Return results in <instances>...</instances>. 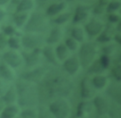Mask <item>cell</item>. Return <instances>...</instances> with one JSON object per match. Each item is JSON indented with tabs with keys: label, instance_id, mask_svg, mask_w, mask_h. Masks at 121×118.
I'll return each mask as SVG.
<instances>
[{
	"label": "cell",
	"instance_id": "obj_42",
	"mask_svg": "<svg viewBox=\"0 0 121 118\" xmlns=\"http://www.w3.org/2000/svg\"><path fill=\"white\" fill-rule=\"evenodd\" d=\"M35 1H36V4L39 8H43V7L48 5L50 0H35Z\"/></svg>",
	"mask_w": 121,
	"mask_h": 118
},
{
	"label": "cell",
	"instance_id": "obj_36",
	"mask_svg": "<svg viewBox=\"0 0 121 118\" xmlns=\"http://www.w3.org/2000/svg\"><path fill=\"white\" fill-rule=\"evenodd\" d=\"M3 33L7 37H13V36H16L17 35V30L12 25H6L3 28Z\"/></svg>",
	"mask_w": 121,
	"mask_h": 118
},
{
	"label": "cell",
	"instance_id": "obj_9",
	"mask_svg": "<svg viewBox=\"0 0 121 118\" xmlns=\"http://www.w3.org/2000/svg\"><path fill=\"white\" fill-rule=\"evenodd\" d=\"M4 62L10 68H18L23 63V58L20 53L15 50H9L3 55Z\"/></svg>",
	"mask_w": 121,
	"mask_h": 118
},
{
	"label": "cell",
	"instance_id": "obj_21",
	"mask_svg": "<svg viewBox=\"0 0 121 118\" xmlns=\"http://www.w3.org/2000/svg\"><path fill=\"white\" fill-rule=\"evenodd\" d=\"M42 55L45 58V59L51 63V64H58V59L55 54V49H53V47L51 45H46L42 49Z\"/></svg>",
	"mask_w": 121,
	"mask_h": 118
},
{
	"label": "cell",
	"instance_id": "obj_26",
	"mask_svg": "<svg viewBox=\"0 0 121 118\" xmlns=\"http://www.w3.org/2000/svg\"><path fill=\"white\" fill-rule=\"evenodd\" d=\"M113 38V34L112 31L110 28H103V30L97 35L96 41L100 43H108L110 42Z\"/></svg>",
	"mask_w": 121,
	"mask_h": 118
},
{
	"label": "cell",
	"instance_id": "obj_38",
	"mask_svg": "<svg viewBox=\"0 0 121 118\" xmlns=\"http://www.w3.org/2000/svg\"><path fill=\"white\" fill-rule=\"evenodd\" d=\"M99 62L101 64V66L103 67L104 70H106L107 68H109L110 64H111V59H110V56H107L105 54H103L99 59Z\"/></svg>",
	"mask_w": 121,
	"mask_h": 118
},
{
	"label": "cell",
	"instance_id": "obj_31",
	"mask_svg": "<svg viewBox=\"0 0 121 118\" xmlns=\"http://www.w3.org/2000/svg\"><path fill=\"white\" fill-rule=\"evenodd\" d=\"M71 16H72L71 12H61V13L58 14L53 19V23H55L56 25H63V24H65L66 22L69 21Z\"/></svg>",
	"mask_w": 121,
	"mask_h": 118
},
{
	"label": "cell",
	"instance_id": "obj_19",
	"mask_svg": "<svg viewBox=\"0 0 121 118\" xmlns=\"http://www.w3.org/2000/svg\"><path fill=\"white\" fill-rule=\"evenodd\" d=\"M65 8V3L60 1L58 3H53L48 5V7L45 9V15L46 16H57L60 14Z\"/></svg>",
	"mask_w": 121,
	"mask_h": 118
},
{
	"label": "cell",
	"instance_id": "obj_2",
	"mask_svg": "<svg viewBox=\"0 0 121 118\" xmlns=\"http://www.w3.org/2000/svg\"><path fill=\"white\" fill-rule=\"evenodd\" d=\"M15 88L17 92V101L20 106H33L39 101L37 86H35L34 83L20 79L16 83Z\"/></svg>",
	"mask_w": 121,
	"mask_h": 118
},
{
	"label": "cell",
	"instance_id": "obj_35",
	"mask_svg": "<svg viewBox=\"0 0 121 118\" xmlns=\"http://www.w3.org/2000/svg\"><path fill=\"white\" fill-rule=\"evenodd\" d=\"M37 111L32 109H26L20 113V118H36Z\"/></svg>",
	"mask_w": 121,
	"mask_h": 118
},
{
	"label": "cell",
	"instance_id": "obj_37",
	"mask_svg": "<svg viewBox=\"0 0 121 118\" xmlns=\"http://www.w3.org/2000/svg\"><path fill=\"white\" fill-rule=\"evenodd\" d=\"M115 50V44L114 43H105V45L102 47V52L103 54L107 55V56H110L112 55Z\"/></svg>",
	"mask_w": 121,
	"mask_h": 118
},
{
	"label": "cell",
	"instance_id": "obj_48",
	"mask_svg": "<svg viewBox=\"0 0 121 118\" xmlns=\"http://www.w3.org/2000/svg\"><path fill=\"white\" fill-rule=\"evenodd\" d=\"M57 1H60H60H61V0H57Z\"/></svg>",
	"mask_w": 121,
	"mask_h": 118
},
{
	"label": "cell",
	"instance_id": "obj_41",
	"mask_svg": "<svg viewBox=\"0 0 121 118\" xmlns=\"http://www.w3.org/2000/svg\"><path fill=\"white\" fill-rule=\"evenodd\" d=\"M8 45V37L2 32L0 33V50H4Z\"/></svg>",
	"mask_w": 121,
	"mask_h": 118
},
{
	"label": "cell",
	"instance_id": "obj_15",
	"mask_svg": "<svg viewBox=\"0 0 121 118\" xmlns=\"http://www.w3.org/2000/svg\"><path fill=\"white\" fill-rule=\"evenodd\" d=\"M93 104L84 100L78 104L77 106V111H76V117L77 118H85L92 110Z\"/></svg>",
	"mask_w": 121,
	"mask_h": 118
},
{
	"label": "cell",
	"instance_id": "obj_24",
	"mask_svg": "<svg viewBox=\"0 0 121 118\" xmlns=\"http://www.w3.org/2000/svg\"><path fill=\"white\" fill-rule=\"evenodd\" d=\"M34 0H20L16 5L15 12H27L34 7Z\"/></svg>",
	"mask_w": 121,
	"mask_h": 118
},
{
	"label": "cell",
	"instance_id": "obj_20",
	"mask_svg": "<svg viewBox=\"0 0 121 118\" xmlns=\"http://www.w3.org/2000/svg\"><path fill=\"white\" fill-rule=\"evenodd\" d=\"M91 83L95 90H102L107 86L108 78L106 76H104L102 74L94 75V76L91 79Z\"/></svg>",
	"mask_w": 121,
	"mask_h": 118
},
{
	"label": "cell",
	"instance_id": "obj_43",
	"mask_svg": "<svg viewBox=\"0 0 121 118\" xmlns=\"http://www.w3.org/2000/svg\"><path fill=\"white\" fill-rule=\"evenodd\" d=\"M4 17H5V11H4V9L0 7V21H1Z\"/></svg>",
	"mask_w": 121,
	"mask_h": 118
},
{
	"label": "cell",
	"instance_id": "obj_13",
	"mask_svg": "<svg viewBox=\"0 0 121 118\" xmlns=\"http://www.w3.org/2000/svg\"><path fill=\"white\" fill-rule=\"evenodd\" d=\"M95 93V89L93 87L91 83V79L89 77H83L80 82V96L84 99H89L94 97Z\"/></svg>",
	"mask_w": 121,
	"mask_h": 118
},
{
	"label": "cell",
	"instance_id": "obj_14",
	"mask_svg": "<svg viewBox=\"0 0 121 118\" xmlns=\"http://www.w3.org/2000/svg\"><path fill=\"white\" fill-rule=\"evenodd\" d=\"M107 93L112 97L116 104H120V98H121V87L120 82L113 81L107 87Z\"/></svg>",
	"mask_w": 121,
	"mask_h": 118
},
{
	"label": "cell",
	"instance_id": "obj_34",
	"mask_svg": "<svg viewBox=\"0 0 121 118\" xmlns=\"http://www.w3.org/2000/svg\"><path fill=\"white\" fill-rule=\"evenodd\" d=\"M8 45H9L12 50H17V49L20 48L21 42H20L19 39H18L16 36L9 37V38H8Z\"/></svg>",
	"mask_w": 121,
	"mask_h": 118
},
{
	"label": "cell",
	"instance_id": "obj_47",
	"mask_svg": "<svg viewBox=\"0 0 121 118\" xmlns=\"http://www.w3.org/2000/svg\"><path fill=\"white\" fill-rule=\"evenodd\" d=\"M73 118H77V117H76V116H74V117H73Z\"/></svg>",
	"mask_w": 121,
	"mask_h": 118
},
{
	"label": "cell",
	"instance_id": "obj_12",
	"mask_svg": "<svg viewBox=\"0 0 121 118\" xmlns=\"http://www.w3.org/2000/svg\"><path fill=\"white\" fill-rule=\"evenodd\" d=\"M104 28V25L95 19H92L90 20L84 26V31L87 33V35L91 38L97 36Z\"/></svg>",
	"mask_w": 121,
	"mask_h": 118
},
{
	"label": "cell",
	"instance_id": "obj_39",
	"mask_svg": "<svg viewBox=\"0 0 121 118\" xmlns=\"http://www.w3.org/2000/svg\"><path fill=\"white\" fill-rule=\"evenodd\" d=\"M36 118H54V117L52 116V114L48 110H45L44 109H41L37 112V117Z\"/></svg>",
	"mask_w": 121,
	"mask_h": 118
},
{
	"label": "cell",
	"instance_id": "obj_1",
	"mask_svg": "<svg viewBox=\"0 0 121 118\" xmlns=\"http://www.w3.org/2000/svg\"><path fill=\"white\" fill-rule=\"evenodd\" d=\"M73 90V82L63 72L47 71L37 85L38 97L41 101H53L65 97Z\"/></svg>",
	"mask_w": 121,
	"mask_h": 118
},
{
	"label": "cell",
	"instance_id": "obj_7",
	"mask_svg": "<svg viewBox=\"0 0 121 118\" xmlns=\"http://www.w3.org/2000/svg\"><path fill=\"white\" fill-rule=\"evenodd\" d=\"M46 72H47L46 68H44L43 66H39V67L35 66L33 68H30V70H28V71L23 72L20 76V78L25 81L38 84L42 80V78L44 76Z\"/></svg>",
	"mask_w": 121,
	"mask_h": 118
},
{
	"label": "cell",
	"instance_id": "obj_40",
	"mask_svg": "<svg viewBox=\"0 0 121 118\" xmlns=\"http://www.w3.org/2000/svg\"><path fill=\"white\" fill-rule=\"evenodd\" d=\"M108 21L111 23V24H117L119 23L120 21V16L115 13V12H112V13H110L109 16H108Z\"/></svg>",
	"mask_w": 121,
	"mask_h": 118
},
{
	"label": "cell",
	"instance_id": "obj_11",
	"mask_svg": "<svg viewBox=\"0 0 121 118\" xmlns=\"http://www.w3.org/2000/svg\"><path fill=\"white\" fill-rule=\"evenodd\" d=\"M79 67H80V63H79V60L77 56L68 57L65 60H63L62 68H63L64 72L69 76L75 75L78 71Z\"/></svg>",
	"mask_w": 121,
	"mask_h": 118
},
{
	"label": "cell",
	"instance_id": "obj_23",
	"mask_svg": "<svg viewBox=\"0 0 121 118\" xmlns=\"http://www.w3.org/2000/svg\"><path fill=\"white\" fill-rule=\"evenodd\" d=\"M0 77H2L5 80H13L14 75L11 70V68L7 65L5 62H0Z\"/></svg>",
	"mask_w": 121,
	"mask_h": 118
},
{
	"label": "cell",
	"instance_id": "obj_22",
	"mask_svg": "<svg viewBox=\"0 0 121 118\" xmlns=\"http://www.w3.org/2000/svg\"><path fill=\"white\" fill-rule=\"evenodd\" d=\"M18 111H19V108L15 104L7 105L2 110L0 113V118H14L17 116Z\"/></svg>",
	"mask_w": 121,
	"mask_h": 118
},
{
	"label": "cell",
	"instance_id": "obj_45",
	"mask_svg": "<svg viewBox=\"0 0 121 118\" xmlns=\"http://www.w3.org/2000/svg\"><path fill=\"white\" fill-rule=\"evenodd\" d=\"M4 107H5V103L3 102V100H2V98L0 97V113H1V111H2V110L4 109Z\"/></svg>",
	"mask_w": 121,
	"mask_h": 118
},
{
	"label": "cell",
	"instance_id": "obj_3",
	"mask_svg": "<svg viewBox=\"0 0 121 118\" xmlns=\"http://www.w3.org/2000/svg\"><path fill=\"white\" fill-rule=\"evenodd\" d=\"M48 26L46 15L40 12L34 11L31 15H28L27 21L25 25V31L26 33H41L46 30Z\"/></svg>",
	"mask_w": 121,
	"mask_h": 118
},
{
	"label": "cell",
	"instance_id": "obj_30",
	"mask_svg": "<svg viewBox=\"0 0 121 118\" xmlns=\"http://www.w3.org/2000/svg\"><path fill=\"white\" fill-rule=\"evenodd\" d=\"M111 76L114 81L120 82V80H121V63L119 60L112 65V68L111 70Z\"/></svg>",
	"mask_w": 121,
	"mask_h": 118
},
{
	"label": "cell",
	"instance_id": "obj_16",
	"mask_svg": "<svg viewBox=\"0 0 121 118\" xmlns=\"http://www.w3.org/2000/svg\"><path fill=\"white\" fill-rule=\"evenodd\" d=\"M89 14V8L86 6H78L73 15V23L74 24H79L83 21H85L88 18Z\"/></svg>",
	"mask_w": 121,
	"mask_h": 118
},
{
	"label": "cell",
	"instance_id": "obj_4",
	"mask_svg": "<svg viewBox=\"0 0 121 118\" xmlns=\"http://www.w3.org/2000/svg\"><path fill=\"white\" fill-rule=\"evenodd\" d=\"M96 54H97V46L95 42H87L82 43L78 49V56L80 66L84 68H88L90 64L95 60Z\"/></svg>",
	"mask_w": 121,
	"mask_h": 118
},
{
	"label": "cell",
	"instance_id": "obj_46",
	"mask_svg": "<svg viewBox=\"0 0 121 118\" xmlns=\"http://www.w3.org/2000/svg\"><path fill=\"white\" fill-rule=\"evenodd\" d=\"M9 1H10V0H0V7H1V6H4V5H6V4H8Z\"/></svg>",
	"mask_w": 121,
	"mask_h": 118
},
{
	"label": "cell",
	"instance_id": "obj_33",
	"mask_svg": "<svg viewBox=\"0 0 121 118\" xmlns=\"http://www.w3.org/2000/svg\"><path fill=\"white\" fill-rule=\"evenodd\" d=\"M64 45L67 47V49L69 51H75L78 48V42L76 40H74L72 37H69L65 40Z\"/></svg>",
	"mask_w": 121,
	"mask_h": 118
},
{
	"label": "cell",
	"instance_id": "obj_6",
	"mask_svg": "<svg viewBox=\"0 0 121 118\" xmlns=\"http://www.w3.org/2000/svg\"><path fill=\"white\" fill-rule=\"evenodd\" d=\"M21 44L28 50H33L37 48H41L45 40L41 34L38 33H26L21 39Z\"/></svg>",
	"mask_w": 121,
	"mask_h": 118
},
{
	"label": "cell",
	"instance_id": "obj_44",
	"mask_svg": "<svg viewBox=\"0 0 121 118\" xmlns=\"http://www.w3.org/2000/svg\"><path fill=\"white\" fill-rule=\"evenodd\" d=\"M4 92H5V90H4V85H3V83H2L1 80H0V95H2V94L4 93Z\"/></svg>",
	"mask_w": 121,
	"mask_h": 118
},
{
	"label": "cell",
	"instance_id": "obj_28",
	"mask_svg": "<svg viewBox=\"0 0 121 118\" xmlns=\"http://www.w3.org/2000/svg\"><path fill=\"white\" fill-rule=\"evenodd\" d=\"M71 37L78 42H82L85 39V31L80 26H74L71 30Z\"/></svg>",
	"mask_w": 121,
	"mask_h": 118
},
{
	"label": "cell",
	"instance_id": "obj_17",
	"mask_svg": "<svg viewBox=\"0 0 121 118\" xmlns=\"http://www.w3.org/2000/svg\"><path fill=\"white\" fill-rule=\"evenodd\" d=\"M61 36H62L61 29L59 26H54V27L51 28V30H50L47 38L45 39V42L48 45H52V44L58 43L60 41Z\"/></svg>",
	"mask_w": 121,
	"mask_h": 118
},
{
	"label": "cell",
	"instance_id": "obj_50",
	"mask_svg": "<svg viewBox=\"0 0 121 118\" xmlns=\"http://www.w3.org/2000/svg\"><path fill=\"white\" fill-rule=\"evenodd\" d=\"M14 118H18V117H14Z\"/></svg>",
	"mask_w": 121,
	"mask_h": 118
},
{
	"label": "cell",
	"instance_id": "obj_27",
	"mask_svg": "<svg viewBox=\"0 0 121 118\" xmlns=\"http://www.w3.org/2000/svg\"><path fill=\"white\" fill-rule=\"evenodd\" d=\"M28 18L27 12H14L13 15V23L17 27H22L26 25Z\"/></svg>",
	"mask_w": 121,
	"mask_h": 118
},
{
	"label": "cell",
	"instance_id": "obj_29",
	"mask_svg": "<svg viewBox=\"0 0 121 118\" xmlns=\"http://www.w3.org/2000/svg\"><path fill=\"white\" fill-rule=\"evenodd\" d=\"M103 71H104V69L101 66L99 59H95L88 67V73L92 74V75H98V74H101Z\"/></svg>",
	"mask_w": 121,
	"mask_h": 118
},
{
	"label": "cell",
	"instance_id": "obj_8",
	"mask_svg": "<svg viewBox=\"0 0 121 118\" xmlns=\"http://www.w3.org/2000/svg\"><path fill=\"white\" fill-rule=\"evenodd\" d=\"M42 56V49L37 48L33 50H29V52H24L22 55L23 61H25V65L27 68H33L37 66L40 61V58Z\"/></svg>",
	"mask_w": 121,
	"mask_h": 118
},
{
	"label": "cell",
	"instance_id": "obj_32",
	"mask_svg": "<svg viewBox=\"0 0 121 118\" xmlns=\"http://www.w3.org/2000/svg\"><path fill=\"white\" fill-rule=\"evenodd\" d=\"M121 7V3L117 0H112L111 2H109L106 6V10L109 12V13H112V12H115L117 11Z\"/></svg>",
	"mask_w": 121,
	"mask_h": 118
},
{
	"label": "cell",
	"instance_id": "obj_10",
	"mask_svg": "<svg viewBox=\"0 0 121 118\" xmlns=\"http://www.w3.org/2000/svg\"><path fill=\"white\" fill-rule=\"evenodd\" d=\"M93 107L95 108L98 116H105L108 113L110 104L108 103L107 99L102 95H95L93 99Z\"/></svg>",
	"mask_w": 121,
	"mask_h": 118
},
{
	"label": "cell",
	"instance_id": "obj_25",
	"mask_svg": "<svg viewBox=\"0 0 121 118\" xmlns=\"http://www.w3.org/2000/svg\"><path fill=\"white\" fill-rule=\"evenodd\" d=\"M55 54L58 61H63L69 57V50L64 45V43H60L55 49Z\"/></svg>",
	"mask_w": 121,
	"mask_h": 118
},
{
	"label": "cell",
	"instance_id": "obj_49",
	"mask_svg": "<svg viewBox=\"0 0 121 118\" xmlns=\"http://www.w3.org/2000/svg\"><path fill=\"white\" fill-rule=\"evenodd\" d=\"M100 117H101V118H103V116H100Z\"/></svg>",
	"mask_w": 121,
	"mask_h": 118
},
{
	"label": "cell",
	"instance_id": "obj_5",
	"mask_svg": "<svg viewBox=\"0 0 121 118\" xmlns=\"http://www.w3.org/2000/svg\"><path fill=\"white\" fill-rule=\"evenodd\" d=\"M48 111L54 118H68L71 111L70 104L65 97L57 98L48 105Z\"/></svg>",
	"mask_w": 121,
	"mask_h": 118
},
{
	"label": "cell",
	"instance_id": "obj_18",
	"mask_svg": "<svg viewBox=\"0 0 121 118\" xmlns=\"http://www.w3.org/2000/svg\"><path fill=\"white\" fill-rule=\"evenodd\" d=\"M3 96L1 97L3 102L7 105H12L17 101V92L15 86H10L8 90L4 92L2 94Z\"/></svg>",
	"mask_w": 121,
	"mask_h": 118
}]
</instances>
